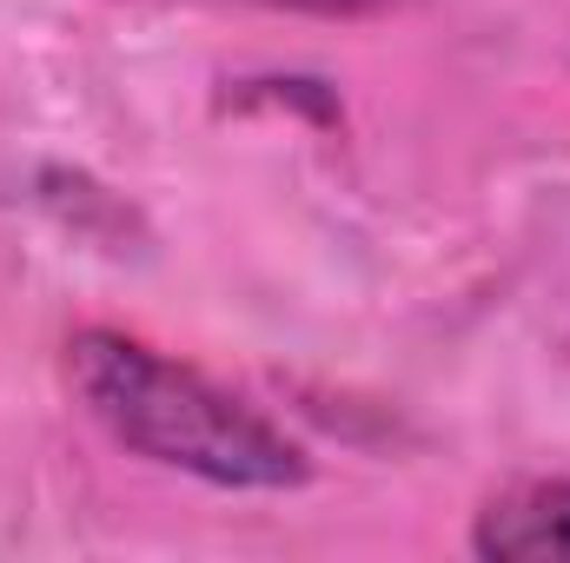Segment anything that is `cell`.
Masks as SVG:
<instances>
[{"label": "cell", "mask_w": 570, "mask_h": 563, "mask_svg": "<svg viewBox=\"0 0 570 563\" xmlns=\"http://www.w3.org/2000/svg\"><path fill=\"white\" fill-rule=\"evenodd\" d=\"M67 392L120 451L159 471H186L219 491L312 484V451L285 424L114 325H87L67 338Z\"/></svg>", "instance_id": "obj_1"}, {"label": "cell", "mask_w": 570, "mask_h": 563, "mask_svg": "<svg viewBox=\"0 0 570 563\" xmlns=\"http://www.w3.org/2000/svg\"><path fill=\"white\" fill-rule=\"evenodd\" d=\"M471 557L570 563V477H518L471 517Z\"/></svg>", "instance_id": "obj_2"}, {"label": "cell", "mask_w": 570, "mask_h": 563, "mask_svg": "<svg viewBox=\"0 0 570 563\" xmlns=\"http://www.w3.org/2000/svg\"><path fill=\"white\" fill-rule=\"evenodd\" d=\"M253 7L312 13V20H372V13H392V7H405V0H253Z\"/></svg>", "instance_id": "obj_3"}]
</instances>
